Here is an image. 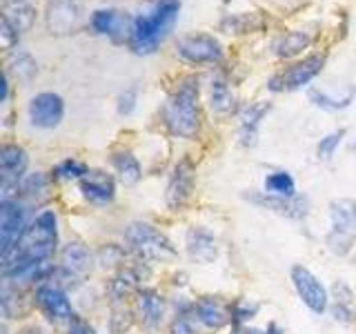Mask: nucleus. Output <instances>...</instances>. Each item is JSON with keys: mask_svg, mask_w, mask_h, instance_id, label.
<instances>
[{"mask_svg": "<svg viewBox=\"0 0 356 334\" xmlns=\"http://www.w3.org/2000/svg\"><path fill=\"white\" fill-rule=\"evenodd\" d=\"M332 299L339 301V303H350V305L356 303L354 289L348 283H345V281H337V283H334V287H332Z\"/></svg>", "mask_w": 356, "mask_h": 334, "instance_id": "nucleus-40", "label": "nucleus"}, {"mask_svg": "<svg viewBox=\"0 0 356 334\" xmlns=\"http://www.w3.org/2000/svg\"><path fill=\"white\" fill-rule=\"evenodd\" d=\"M196 187V165L192 159H181L170 174V181L165 187V203L170 212H183L192 200Z\"/></svg>", "mask_w": 356, "mask_h": 334, "instance_id": "nucleus-12", "label": "nucleus"}, {"mask_svg": "<svg viewBox=\"0 0 356 334\" xmlns=\"http://www.w3.org/2000/svg\"><path fill=\"white\" fill-rule=\"evenodd\" d=\"M18 334H47V332H44V328L38 326V323H27V326H22L18 330Z\"/></svg>", "mask_w": 356, "mask_h": 334, "instance_id": "nucleus-42", "label": "nucleus"}, {"mask_svg": "<svg viewBox=\"0 0 356 334\" xmlns=\"http://www.w3.org/2000/svg\"><path fill=\"white\" fill-rule=\"evenodd\" d=\"M161 118L170 136L181 141H196L203 127L200 111V78L189 74L174 85L161 109Z\"/></svg>", "mask_w": 356, "mask_h": 334, "instance_id": "nucleus-1", "label": "nucleus"}, {"mask_svg": "<svg viewBox=\"0 0 356 334\" xmlns=\"http://www.w3.org/2000/svg\"><path fill=\"white\" fill-rule=\"evenodd\" d=\"M129 256L125 245H118V243H105L103 248L96 252V265L98 267H105V270H120L122 265H127L125 259Z\"/></svg>", "mask_w": 356, "mask_h": 334, "instance_id": "nucleus-32", "label": "nucleus"}, {"mask_svg": "<svg viewBox=\"0 0 356 334\" xmlns=\"http://www.w3.org/2000/svg\"><path fill=\"white\" fill-rule=\"evenodd\" d=\"M31 205L20 198H0V252H5L22 239L29 228Z\"/></svg>", "mask_w": 356, "mask_h": 334, "instance_id": "nucleus-10", "label": "nucleus"}, {"mask_svg": "<svg viewBox=\"0 0 356 334\" xmlns=\"http://www.w3.org/2000/svg\"><path fill=\"white\" fill-rule=\"evenodd\" d=\"M192 317L196 319L198 328L207 332H220L232 326V308L225 299L216 294H203L194 299Z\"/></svg>", "mask_w": 356, "mask_h": 334, "instance_id": "nucleus-14", "label": "nucleus"}, {"mask_svg": "<svg viewBox=\"0 0 356 334\" xmlns=\"http://www.w3.org/2000/svg\"><path fill=\"white\" fill-rule=\"evenodd\" d=\"M265 334H285V328L281 326V323L270 321V323L265 326Z\"/></svg>", "mask_w": 356, "mask_h": 334, "instance_id": "nucleus-44", "label": "nucleus"}, {"mask_svg": "<svg viewBox=\"0 0 356 334\" xmlns=\"http://www.w3.org/2000/svg\"><path fill=\"white\" fill-rule=\"evenodd\" d=\"M289 281H292V287L296 296L300 299V303H303L312 315L323 317L330 310V303H332L330 289L307 265L296 263L289 267Z\"/></svg>", "mask_w": 356, "mask_h": 334, "instance_id": "nucleus-7", "label": "nucleus"}, {"mask_svg": "<svg viewBox=\"0 0 356 334\" xmlns=\"http://www.w3.org/2000/svg\"><path fill=\"white\" fill-rule=\"evenodd\" d=\"M65 334H96L94 326L85 317L76 315L70 323L65 326Z\"/></svg>", "mask_w": 356, "mask_h": 334, "instance_id": "nucleus-41", "label": "nucleus"}, {"mask_svg": "<svg viewBox=\"0 0 356 334\" xmlns=\"http://www.w3.org/2000/svg\"><path fill=\"white\" fill-rule=\"evenodd\" d=\"M312 42H314V36H312L309 31L292 29V31L281 33V36L274 40L272 49L278 58H294V56L303 54Z\"/></svg>", "mask_w": 356, "mask_h": 334, "instance_id": "nucleus-25", "label": "nucleus"}, {"mask_svg": "<svg viewBox=\"0 0 356 334\" xmlns=\"http://www.w3.org/2000/svg\"><path fill=\"white\" fill-rule=\"evenodd\" d=\"M109 163L114 167V174L118 178V183L125 187H134L140 183L143 178V165L129 150H114L109 156Z\"/></svg>", "mask_w": 356, "mask_h": 334, "instance_id": "nucleus-24", "label": "nucleus"}, {"mask_svg": "<svg viewBox=\"0 0 356 334\" xmlns=\"http://www.w3.org/2000/svg\"><path fill=\"white\" fill-rule=\"evenodd\" d=\"M243 198L256 207L274 212V214L292 218V221H303L309 214V198L300 196V194L294 198H281V196H272L267 192H252V194H243Z\"/></svg>", "mask_w": 356, "mask_h": 334, "instance_id": "nucleus-15", "label": "nucleus"}, {"mask_svg": "<svg viewBox=\"0 0 356 334\" xmlns=\"http://www.w3.org/2000/svg\"><path fill=\"white\" fill-rule=\"evenodd\" d=\"M136 321L140 323V328L147 332H156L165 326L167 312H170V299H167L161 289L156 287H140L131 303Z\"/></svg>", "mask_w": 356, "mask_h": 334, "instance_id": "nucleus-11", "label": "nucleus"}, {"mask_svg": "<svg viewBox=\"0 0 356 334\" xmlns=\"http://www.w3.org/2000/svg\"><path fill=\"white\" fill-rule=\"evenodd\" d=\"M96 267V254L85 241L72 239L60 245L58 250V263H56L54 281L60 283L65 289L76 287L85 283L92 276Z\"/></svg>", "mask_w": 356, "mask_h": 334, "instance_id": "nucleus-4", "label": "nucleus"}, {"mask_svg": "<svg viewBox=\"0 0 356 334\" xmlns=\"http://www.w3.org/2000/svg\"><path fill=\"white\" fill-rule=\"evenodd\" d=\"M31 303L38 310V315L51 326H67L76 317L70 292L60 283H56L54 278L31 289Z\"/></svg>", "mask_w": 356, "mask_h": 334, "instance_id": "nucleus-6", "label": "nucleus"}, {"mask_svg": "<svg viewBox=\"0 0 356 334\" xmlns=\"http://www.w3.org/2000/svg\"><path fill=\"white\" fill-rule=\"evenodd\" d=\"M218 237L207 225H189L185 232V254L192 263L211 265L218 259Z\"/></svg>", "mask_w": 356, "mask_h": 334, "instance_id": "nucleus-16", "label": "nucleus"}, {"mask_svg": "<svg viewBox=\"0 0 356 334\" xmlns=\"http://www.w3.org/2000/svg\"><path fill=\"white\" fill-rule=\"evenodd\" d=\"M143 285V272L140 263L136 265H122L120 270H116L109 276V281L105 285V296L109 299L111 305H125L127 299H134L136 292Z\"/></svg>", "mask_w": 356, "mask_h": 334, "instance_id": "nucleus-19", "label": "nucleus"}, {"mask_svg": "<svg viewBox=\"0 0 356 334\" xmlns=\"http://www.w3.org/2000/svg\"><path fill=\"white\" fill-rule=\"evenodd\" d=\"M136 105H138V92L136 89H125V92H120L118 98H116V111L118 116H131L134 111H136Z\"/></svg>", "mask_w": 356, "mask_h": 334, "instance_id": "nucleus-37", "label": "nucleus"}, {"mask_svg": "<svg viewBox=\"0 0 356 334\" xmlns=\"http://www.w3.org/2000/svg\"><path fill=\"white\" fill-rule=\"evenodd\" d=\"M229 334H265V330H259L254 326H238V328H234Z\"/></svg>", "mask_w": 356, "mask_h": 334, "instance_id": "nucleus-43", "label": "nucleus"}, {"mask_svg": "<svg viewBox=\"0 0 356 334\" xmlns=\"http://www.w3.org/2000/svg\"><path fill=\"white\" fill-rule=\"evenodd\" d=\"M232 326L238 328V326H250V321L259 315L261 305L256 303L254 299H248V296H241V299H234L232 303Z\"/></svg>", "mask_w": 356, "mask_h": 334, "instance_id": "nucleus-33", "label": "nucleus"}, {"mask_svg": "<svg viewBox=\"0 0 356 334\" xmlns=\"http://www.w3.org/2000/svg\"><path fill=\"white\" fill-rule=\"evenodd\" d=\"M94 33L98 36H107L111 40H129V31H131V18L125 16L118 9L111 7H103L96 9L92 14V20H89Z\"/></svg>", "mask_w": 356, "mask_h": 334, "instance_id": "nucleus-20", "label": "nucleus"}, {"mask_svg": "<svg viewBox=\"0 0 356 334\" xmlns=\"http://www.w3.org/2000/svg\"><path fill=\"white\" fill-rule=\"evenodd\" d=\"M27 120L42 132L56 129L65 120V98L56 92H38L27 103Z\"/></svg>", "mask_w": 356, "mask_h": 334, "instance_id": "nucleus-13", "label": "nucleus"}, {"mask_svg": "<svg viewBox=\"0 0 356 334\" xmlns=\"http://www.w3.org/2000/svg\"><path fill=\"white\" fill-rule=\"evenodd\" d=\"M5 72L9 76H16V81L29 83V81H33V76L38 74V63L33 61V56L29 51L14 49V51H9V61H7Z\"/></svg>", "mask_w": 356, "mask_h": 334, "instance_id": "nucleus-29", "label": "nucleus"}, {"mask_svg": "<svg viewBox=\"0 0 356 334\" xmlns=\"http://www.w3.org/2000/svg\"><path fill=\"white\" fill-rule=\"evenodd\" d=\"M89 172V165L81 159H63L51 167V178L54 183H78L81 178H85Z\"/></svg>", "mask_w": 356, "mask_h": 334, "instance_id": "nucleus-31", "label": "nucleus"}, {"mask_svg": "<svg viewBox=\"0 0 356 334\" xmlns=\"http://www.w3.org/2000/svg\"><path fill=\"white\" fill-rule=\"evenodd\" d=\"M356 243V200L337 198L330 203V232L325 245L334 256H348Z\"/></svg>", "mask_w": 356, "mask_h": 334, "instance_id": "nucleus-5", "label": "nucleus"}, {"mask_svg": "<svg viewBox=\"0 0 356 334\" xmlns=\"http://www.w3.org/2000/svg\"><path fill=\"white\" fill-rule=\"evenodd\" d=\"M272 111L270 100H254L238 111V143L243 148H254L259 143V127L261 120Z\"/></svg>", "mask_w": 356, "mask_h": 334, "instance_id": "nucleus-21", "label": "nucleus"}, {"mask_svg": "<svg viewBox=\"0 0 356 334\" xmlns=\"http://www.w3.org/2000/svg\"><path fill=\"white\" fill-rule=\"evenodd\" d=\"M356 96V87H348L345 94H332L327 89H321V87H312L307 92L309 103L318 107V109H325V111H341L345 107L352 105V100Z\"/></svg>", "mask_w": 356, "mask_h": 334, "instance_id": "nucleus-27", "label": "nucleus"}, {"mask_svg": "<svg viewBox=\"0 0 356 334\" xmlns=\"http://www.w3.org/2000/svg\"><path fill=\"white\" fill-rule=\"evenodd\" d=\"M345 134H348V129H334V132L325 134V136H323L316 145V159L318 161H332L337 150L343 145Z\"/></svg>", "mask_w": 356, "mask_h": 334, "instance_id": "nucleus-35", "label": "nucleus"}, {"mask_svg": "<svg viewBox=\"0 0 356 334\" xmlns=\"http://www.w3.org/2000/svg\"><path fill=\"white\" fill-rule=\"evenodd\" d=\"M122 245L131 259L143 265L172 263L178 256L174 241L149 221H131L122 230Z\"/></svg>", "mask_w": 356, "mask_h": 334, "instance_id": "nucleus-3", "label": "nucleus"}, {"mask_svg": "<svg viewBox=\"0 0 356 334\" xmlns=\"http://www.w3.org/2000/svg\"><path fill=\"white\" fill-rule=\"evenodd\" d=\"M222 45L205 31L187 33L176 42V56L189 65H218L222 61Z\"/></svg>", "mask_w": 356, "mask_h": 334, "instance_id": "nucleus-9", "label": "nucleus"}, {"mask_svg": "<svg viewBox=\"0 0 356 334\" xmlns=\"http://www.w3.org/2000/svg\"><path fill=\"white\" fill-rule=\"evenodd\" d=\"M265 27V18L256 11H241V14H229L220 20V29L225 33H254Z\"/></svg>", "mask_w": 356, "mask_h": 334, "instance_id": "nucleus-28", "label": "nucleus"}, {"mask_svg": "<svg viewBox=\"0 0 356 334\" xmlns=\"http://www.w3.org/2000/svg\"><path fill=\"white\" fill-rule=\"evenodd\" d=\"M263 192L272 194V196H281V198H294L298 196L296 192V181L294 176L287 170H272L267 172L263 178Z\"/></svg>", "mask_w": 356, "mask_h": 334, "instance_id": "nucleus-30", "label": "nucleus"}, {"mask_svg": "<svg viewBox=\"0 0 356 334\" xmlns=\"http://www.w3.org/2000/svg\"><path fill=\"white\" fill-rule=\"evenodd\" d=\"M81 5L76 0H49L44 9V27L51 36H70L81 27Z\"/></svg>", "mask_w": 356, "mask_h": 334, "instance_id": "nucleus-18", "label": "nucleus"}, {"mask_svg": "<svg viewBox=\"0 0 356 334\" xmlns=\"http://www.w3.org/2000/svg\"><path fill=\"white\" fill-rule=\"evenodd\" d=\"M181 0H152L131 18L129 49L136 56H152L170 36L178 16H181Z\"/></svg>", "mask_w": 356, "mask_h": 334, "instance_id": "nucleus-2", "label": "nucleus"}, {"mask_svg": "<svg viewBox=\"0 0 356 334\" xmlns=\"http://www.w3.org/2000/svg\"><path fill=\"white\" fill-rule=\"evenodd\" d=\"M0 42H3V49L11 51L20 42V33L9 25V20L0 16Z\"/></svg>", "mask_w": 356, "mask_h": 334, "instance_id": "nucleus-39", "label": "nucleus"}, {"mask_svg": "<svg viewBox=\"0 0 356 334\" xmlns=\"http://www.w3.org/2000/svg\"><path fill=\"white\" fill-rule=\"evenodd\" d=\"M207 105L211 109V114H216L220 118H227L238 109V98L234 94L232 85L222 76L211 78L209 92H207Z\"/></svg>", "mask_w": 356, "mask_h": 334, "instance_id": "nucleus-23", "label": "nucleus"}, {"mask_svg": "<svg viewBox=\"0 0 356 334\" xmlns=\"http://www.w3.org/2000/svg\"><path fill=\"white\" fill-rule=\"evenodd\" d=\"M134 323H136L134 310H129L125 305H111V315L107 319V328L111 334H125L131 330Z\"/></svg>", "mask_w": 356, "mask_h": 334, "instance_id": "nucleus-34", "label": "nucleus"}, {"mask_svg": "<svg viewBox=\"0 0 356 334\" xmlns=\"http://www.w3.org/2000/svg\"><path fill=\"white\" fill-rule=\"evenodd\" d=\"M327 63V54L325 51H316L305 56L303 61L294 63L292 67H287L285 72L274 74L270 81H267V89L274 94L278 92H298V89L307 87L314 78L323 72V67Z\"/></svg>", "mask_w": 356, "mask_h": 334, "instance_id": "nucleus-8", "label": "nucleus"}, {"mask_svg": "<svg viewBox=\"0 0 356 334\" xmlns=\"http://www.w3.org/2000/svg\"><path fill=\"white\" fill-rule=\"evenodd\" d=\"M327 312H330V317L334 321L341 323V326H348V323H354L356 321V310L350 303H339V301H332Z\"/></svg>", "mask_w": 356, "mask_h": 334, "instance_id": "nucleus-38", "label": "nucleus"}, {"mask_svg": "<svg viewBox=\"0 0 356 334\" xmlns=\"http://www.w3.org/2000/svg\"><path fill=\"white\" fill-rule=\"evenodd\" d=\"M29 152L18 143H5L0 148V178L3 183L14 185L29 172Z\"/></svg>", "mask_w": 356, "mask_h": 334, "instance_id": "nucleus-22", "label": "nucleus"}, {"mask_svg": "<svg viewBox=\"0 0 356 334\" xmlns=\"http://www.w3.org/2000/svg\"><path fill=\"white\" fill-rule=\"evenodd\" d=\"M78 194L89 205L107 207L116 198V178L105 170H89L87 176L78 181Z\"/></svg>", "mask_w": 356, "mask_h": 334, "instance_id": "nucleus-17", "label": "nucleus"}, {"mask_svg": "<svg viewBox=\"0 0 356 334\" xmlns=\"http://www.w3.org/2000/svg\"><path fill=\"white\" fill-rule=\"evenodd\" d=\"M167 334H198V323L192 315H178L172 317Z\"/></svg>", "mask_w": 356, "mask_h": 334, "instance_id": "nucleus-36", "label": "nucleus"}, {"mask_svg": "<svg viewBox=\"0 0 356 334\" xmlns=\"http://www.w3.org/2000/svg\"><path fill=\"white\" fill-rule=\"evenodd\" d=\"M354 152H356V143H354Z\"/></svg>", "mask_w": 356, "mask_h": 334, "instance_id": "nucleus-45", "label": "nucleus"}, {"mask_svg": "<svg viewBox=\"0 0 356 334\" xmlns=\"http://www.w3.org/2000/svg\"><path fill=\"white\" fill-rule=\"evenodd\" d=\"M3 18L9 20V25L22 36V33H27L33 27V20H36V7H33L29 0H5Z\"/></svg>", "mask_w": 356, "mask_h": 334, "instance_id": "nucleus-26", "label": "nucleus"}]
</instances>
